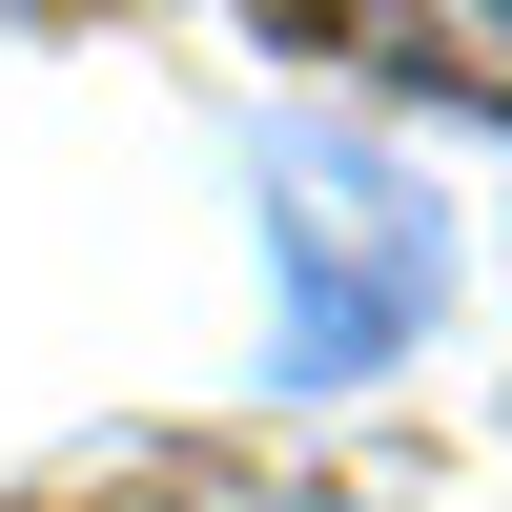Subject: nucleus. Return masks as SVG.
Listing matches in <instances>:
<instances>
[{"label":"nucleus","mask_w":512,"mask_h":512,"mask_svg":"<svg viewBox=\"0 0 512 512\" xmlns=\"http://www.w3.org/2000/svg\"><path fill=\"white\" fill-rule=\"evenodd\" d=\"M369 41H390L410 82H472V103H512V0H369Z\"/></svg>","instance_id":"f257e3e1"}]
</instances>
